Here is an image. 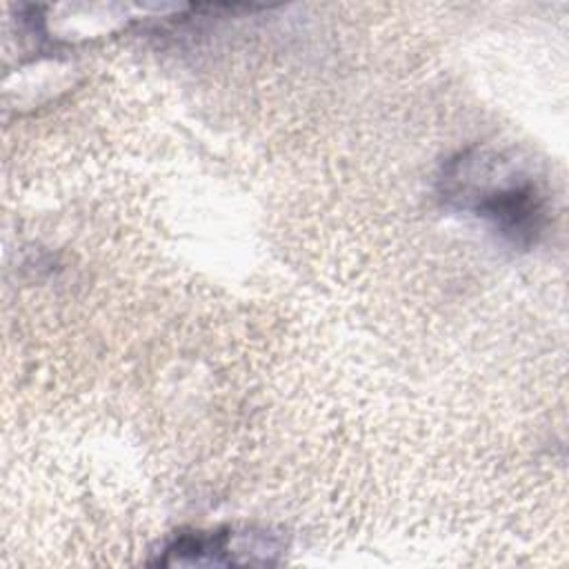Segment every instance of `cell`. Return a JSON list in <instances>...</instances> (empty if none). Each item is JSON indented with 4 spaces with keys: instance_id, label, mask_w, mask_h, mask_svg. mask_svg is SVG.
<instances>
[{
    "instance_id": "obj_1",
    "label": "cell",
    "mask_w": 569,
    "mask_h": 569,
    "mask_svg": "<svg viewBox=\"0 0 569 569\" xmlns=\"http://www.w3.org/2000/svg\"><path fill=\"white\" fill-rule=\"evenodd\" d=\"M471 198L473 211L491 222V227L513 244H529L542 231V193L529 180L489 184L485 189H476Z\"/></svg>"
}]
</instances>
